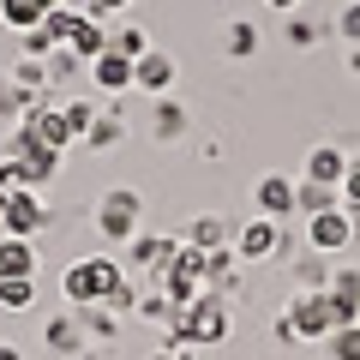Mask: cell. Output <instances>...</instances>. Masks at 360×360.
Returning a JSON list of instances; mask_svg holds the SVG:
<instances>
[{
	"instance_id": "1",
	"label": "cell",
	"mask_w": 360,
	"mask_h": 360,
	"mask_svg": "<svg viewBox=\"0 0 360 360\" xmlns=\"http://www.w3.org/2000/svg\"><path fill=\"white\" fill-rule=\"evenodd\" d=\"M229 336V307L217 295H198L193 307L174 312V342L180 348H198V342H222Z\"/></svg>"
},
{
	"instance_id": "2",
	"label": "cell",
	"mask_w": 360,
	"mask_h": 360,
	"mask_svg": "<svg viewBox=\"0 0 360 360\" xmlns=\"http://www.w3.org/2000/svg\"><path fill=\"white\" fill-rule=\"evenodd\" d=\"M120 283H127V276H120L115 258H78V264L60 276V288L78 300V307H96V300H108Z\"/></svg>"
},
{
	"instance_id": "3",
	"label": "cell",
	"mask_w": 360,
	"mask_h": 360,
	"mask_svg": "<svg viewBox=\"0 0 360 360\" xmlns=\"http://www.w3.org/2000/svg\"><path fill=\"white\" fill-rule=\"evenodd\" d=\"M330 330H342V319H336V307H330V295L324 288H312V295H300L295 307L283 312V342H295V336H330Z\"/></svg>"
},
{
	"instance_id": "4",
	"label": "cell",
	"mask_w": 360,
	"mask_h": 360,
	"mask_svg": "<svg viewBox=\"0 0 360 360\" xmlns=\"http://www.w3.org/2000/svg\"><path fill=\"white\" fill-rule=\"evenodd\" d=\"M37 229H42V198H37V186L0 193V234H18V240H30Z\"/></svg>"
},
{
	"instance_id": "5",
	"label": "cell",
	"mask_w": 360,
	"mask_h": 360,
	"mask_svg": "<svg viewBox=\"0 0 360 360\" xmlns=\"http://www.w3.org/2000/svg\"><path fill=\"white\" fill-rule=\"evenodd\" d=\"M307 240L319 246V252H342V246H354V217H348V210H319V217L307 222Z\"/></svg>"
},
{
	"instance_id": "6",
	"label": "cell",
	"mask_w": 360,
	"mask_h": 360,
	"mask_svg": "<svg viewBox=\"0 0 360 360\" xmlns=\"http://www.w3.org/2000/svg\"><path fill=\"white\" fill-rule=\"evenodd\" d=\"M234 252H240V258H270V252H276V217L246 222V229L234 234Z\"/></svg>"
},
{
	"instance_id": "7",
	"label": "cell",
	"mask_w": 360,
	"mask_h": 360,
	"mask_svg": "<svg viewBox=\"0 0 360 360\" xmlns=\"http://www.w3.org/2000/svg\"><path fill=\"white\" fill-rule=\"evenodd\" d=\"M25 127H30V132H37V139H42V144H49V150H66V144H72V139H78V132H72V127H66V108H37V115H30V120H25Z\"/></svg>"
},
{
	"instance_id": "8",
	"label": "cell",
	"mask_w": 360,
	"mask_h": 360,
	"mask_svg": "<svg viewBox=\"0 0 360 360\" xmlns=\"http://www.w3.org/2000/svg\"><path fill=\"white\" fill-rule=\"evenodd\" d=\"M132 84H139V90H168V84H174V60H168L162 49L139 54V60H132Z\"/></svg>"
},
{
	"instance_id": "9",
	"label": "cell",
	"mask_w": 360,
	"mask_h": 360,
	"mask_svg": "<svg viewBox=\"0 0 360 360\" xmlns=\"http://www.w3.org/2000/svg\"><path fill=\"white\" fill-rule=\"evenodd\" d=\"M258 210H264V217H288V210H295V180L288 174H264L258 180Z\"/></svg>"
},
{
	"instance_id": "10",
	"label": "cell",
	"mask_w": 360,
	"mask_h": 360,
	"mask_svg": "<svg viewBox=\"0 0 360 360\" xmlns=\"http://www.w3.org/2000/svg\"><path fill=\"white\" fill-rule=\"evenodd\" d=\"M0 276H37V246L18 234H0Z\"/></svg>"
},
{
	"instance_id": "11",
	"label": "cell",
	"mask_w": 360,
	"mask_h": 360,
	"mask_svg": "<svg viewBox=\"0 0 360 360\" xmlns=\"http://www.w3.org/2000/svg\"><path fill=\"white\" fill-rule=\"evenodd\" d=\"M307 180H319V186H342V180H348V156L330 150V144H319L312 162H307Z\"/></svg>"
},
{
	"instance_id": "12",
	"label": "cell",
	"mask_w": 360,
	"mask_h": 360,
	"mask_svg": "<svg viewBox=\"0 0 360 360\" xmlns=\"http://www.w3.org/2000/svg\"><path fill=\"white\" fill-rule=\"evenodd\" d=\"M90 78L103 90H132V60L127 54H96V60H90Z\"/></svg>"
},
{
	"instance_id": "13",
	"label": "cell",
	"mask_w": 360,
	"mask_h": 360,
	"mask_svg": "<svg viewBox=\"0 0 360 360\" xmlns=\"http://www.w3.org/2000/svg\"><path fill=\"white\" fill-rule=\"evenodd\" d=\"M132 217H139V198L132 193L103 198V234H132Z\"/></svg>"
},
{
	"instance_id": "14",
	"label": "cell",
	"mask_w": 360,
	"mask_h": 360,
	"mask_svg": "<svg viewBox=\"0 0 360 360\" xmlns=\"http://www.w3.org/2000/svg\"><path fill=\"white\" fill-rule=\"evenodd\" d=\"M78 25H84V18H78V13H66V6H49V13H42V37H49V42H72L78 37Z\"/></svg>"
},
{
	"instance_id": "15",
	"label": "cell",
	"mask_w": 360,
	"mask_h": 360,
	"mask_svg": "<svg viewBox=\"0 0 360 360\" xmlns=\"http://www.w3.org/2000/svg\"><path fill=\"white\" fill-rule=\"evenodd\" d=\"M42 13H49L42 0H0V18H6L13 30H37V25H42Z\"/></svg>"
},
{
	"instance_id": "16",
	"label": "cell",
	"mask_w": 360,
	"mask_h": 360,
	"mask_svg": "<svg viewBox=\"0 0 360 360\" xmlns=\"http://www.w3.org/2000/svg\"><path fill=\"white\" fill-rule=\"evenodd\" d=\"M37 300V276H0V307L6 312H25Z\"/></svg>"
},
{
	"instance_id": "17",
	"label": "cell",
	"mask_w": 360,
	"mask_h": 360,
	"mask_svg": "<svg viewBox=\"0 0 360 360\" xmlns=\"http://www.w3.org/2000/svg\"><path fill=\"white\" fill-rule=\"evenodd\" d=\"M66 49H72L78 60H96V54H108V37H103V25H96V18H84V25H78V37L66 42Z\"/></svg>"
},
{
	"instance_id": "18",
	"label": "cell",
	"mask_w": 360,
	"mask_h": 360,
	"mask_svg": "<svg viewBox=\"0 0 360 360\" xmlns=\"http://www.w3.org/2000/svg\"><path fill=\"white\" fill-rule=\"evenodd\" d=\"M222 240H229L222 217H198V222H193V234H186V246H198V252H217Z\"/></svg>"
},
{
	"instance_id": "19",
	"label": "cell",
	"mask_w": 360,
	"mask_h": 360,
	"mask_svg": "<svg viewBox=\"0 0 360 360\" xmlns=\"http://www.w3.org/2000/svg\"><path fill=\"white\" fill-rule=\"evenodd\" d=\"M174 258H180L174 240H150V234L139 240V264H150V270H174Z\"/></svg>"
},
{
	"instance_id": "20",
	"label": "cell",
	"mask_w": 360,
	"mask_h": 360,
	"mask_svg": "<svg viewBox=\"0 0 360 360\" xmlns=\"http://www.w3.org/2000/svg\"><path fill=\"white\" fill-rule=\"evenodd\" d=\"M324 342H330V360H360V324H342V330H330Z\"/></svg>"
},
{
	"instance_id": "21",
	"label": "cell",
	"mask_w": 360,
	"mask_h": 360,
	"mask_svg": "<svg viewBox=\"0 0 360 360\" xmlns=\"http://www.w3.org/2000/svg\"><path fill=\"white\" fill-rule=\"evenodd\" d=\"M108 54H127V60H139V54H150V42H144V30H115V37H108Z\"/></svg>"
},
{
	"instance_id": "22",
	"label": "cell",
	"mask_w": 360,
	"mask_h": 360,
	"mask_svg": "<svg viewBox=\"0 0 360 360\" xmlns=\"http://www.w3.org/2000/svg\"><path fill=\"white\" fill-rule=\"evenodd\" d=\"M66 127H72V132H90V127H96V108H90V103H66Z\"/></svg>"
},
{
	"instance_id": "23",
	"label": "cell",
	"mask_w": 360,
	"mask_h": 360,
	"mask_svg": "<svg viewBox=\"0 0 360 360\" xmlns=\"http://www.w3.org/2000/svg\"><path fill=\"white\" fill-rule=\"evenodd\" d=\"M229 37H234V42H229V54H252V49H258V30L246 25V18H240L234 30H229Z\"/></svg>"
},
{
	"instance_id": "24",
	"label": "cell",
	"mask_w": 360,
	"mask_h": 360,
	"mask_svg": "<svg viewBox=\"0 0 360 360\" xmlns=\"http://www.w3.org/2000/svg\"><path fill=\"white\" fill-rule=\"evenodd\" d=\"M84 139H90V144H96V150H108V144H115V139H120V127H115V120H96V127H90V132H84Z\"/></svg>"
},
{
	"instance_id": "25",
	"label": "cell",
	"mask_w": 360,
	"mask_h": 360,
	"mask_svg": "<svg viewBox=\"0 0 360 360\" xmlns=\"http://www.w3.org/2000/svg\"><path fill=\"white\" fill-rule=\"evenodd\" d=\"M336 30H342L348 42H360V0H354V6H342V18H336Z\"/></svg>"
},
{
	"instance_id": "26",
	"label": "cell",
	"mask_w": 360,
	"mask_h": 360,
	"mask_svg": "<svg viewBox=\"0 0 360 360\" xmlns=\"http://www.w3.org/2000/svg\"><path fill=\"white\" fill-rule=\"evenodd\" d=\"M342 210H360V162H348V180H342Z\"/></svg>"
},
{
	"instance_id": "27",
	"label": "cell",
	"mask_w": 360,
	"mask_h": 360,
	"mask_svg": "<svg viewBox=\"0 0 360 360\" xmlns=\"http://www.w3.org/2000/svg\"><path fill=\"white\" fill-rule=\"evenodd\" d=\"M49 49H54V42L42 37V30H25V54H49Z\"/></svg>"
},
{
	"instance_id": "28",
	"label": "cell",
	"mask_w": 360,
	"mask_h": 360,
	"mask_svg": "<svg viewBox=\"0 0 360 360\" xmlns=\"http://www.w3.org/2000/svg\"><path fill=\"white\" fill-rule=\"evenodd\" d=\"M49 342H54V348H72V330H66V319H54V324H49Z\"/></svg>"
},
{
	"instance_id": "29",
	"label": "cell",
	"mask_w": 360,
	"mask_h": 360,
	"mask_svg": "<svg viewBox=\"0 0 360 360\" xmlns=\"http://www.w3.org/2000/svg\"><path fill=\"white\" fill-rule=\"evenodd\" d=\"M288 42H295V49H307V42H312V25H300V18H295V25H288Z\"/></svg>"
},
{
	"instance_id": "30",
	"label": "cell",
	"mask_w": 360,
	"mask_h": 360,
	"mask_svg": "<svg viewBox=\"0 0 360 360\" xmlns=\"http://www.w3.org/2000/svg\"><path fill=\"white\" fill-rule=\"evenodd\" d=\"M132 0H90V13H127Z\"/></svg>"
},
{
	"instance_id": "31",
	"label": "cell",
	"mask_w": 360,
	"mask_h": 360,
	"mask_svg": "<svg viewBox=\"0 0 360 360\" xmlns=\"http://www.w3.org/2000/svg\"><path fill=\"white\" fill-rule=\"evenodd\" d=\"M150 360H193V354H186V348L174 342V348H162V354H150Z\"/></svg>"
},
{
	"instance_id": "32",
	"label": "cell",
	"mask_w": 360,
	"mask_h": 360,
	"mask_svg": "<svg viewBox=\"0 0 360 360\" xmlns=\"http://www.w3.org/2000/svg\"><path fill=\"white\" fill-rule=\"evenodd\" d=\"M270 6H276V13H295V6H300V0H270Z\"/></svg>"
},
{
	"instance_id": "33",
	"label": "cell",
	"mask_w": 360,
	"mask_h": 360,
	"mask_svg": "<svg viewBox=\"0 0 360 360\" xmlns=\"http://www.w3.org/2000/svg\"><path fill=\"white\" fill-rule=\"evenodd\" d=\"M0 360H25V354H18V348H6V342H0Z\"/></svg>"
},
{
	"instance_id": "34",
	"label": "cell",
	"mask_w": 360,
	"mask_h": 360,
	"mask_svg": "<svg viewBox=\"0 0 360 360\" xmlns=\"http://www.w3.org/2000/svg\"><path fill=\"white\" fill-rule=\"evenodd\" d=\"M348 217H354V246H360V210H348Z\"/></svg>"
},
{
	"instance_id": "35",
	"label": "cell",
	"mask_w": 360,
	"mask_h": 360,
	"mask_svg": "<svg viewBox=\"0 0 360 360\" xmlns=\"http://www.w3.org/2000/svg\"><path fill=\"white\" fill-rule=\"evenodd\" d=\"M42 6H60V0H42Z\"/></svg>"
}]
</instances>
